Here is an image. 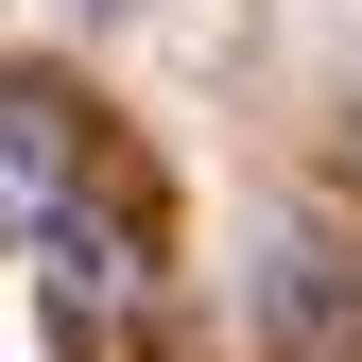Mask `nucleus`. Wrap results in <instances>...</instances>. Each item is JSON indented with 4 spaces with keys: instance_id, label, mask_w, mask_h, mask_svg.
Returning a JSON list of instances; mask_svg holds the SVG:
<instances>
[{
    "instance_id": "f03ea898",
    "label": "nucleus",
    "mask_w": 362,
    "mask_h": 362,
    "mask_svg": "<svg viewBox=\"0 0 362 362\" xmlns=\"http://www.w3.org/2000/svg\"><path fill=\"white\" fill-rule=\"evenodd\" d=\"M86 190H104V121H86V86L18 69V86H0V242H35V224L86 207Z\"/></svg>"
},
{
    "instance_id": "7ed1b4c3",
    "label": "nucleus",
    "mask_w": 362,
    "mask_h": 362,
    "mask_svg": "<svg viewBox=\"0 0 362 362\" xmlns=\"http://www.w3.org/2000/svg\"><path fill=\"white\" fill-rule=\"evenodd\" d=\"M328 156H345V190H362V104H345V139H328Z\"/></svg>"
},
{
    "instance_id": "f257e3e1",
    "label": "nucleus",
    "mask_w": 362,
    "mask_h": 362,
    "mask_svg": "<svg viewBox=\"0 0 362 362\" xmlns=\"http://www.w3.org/2000/svg\"><path fill=\"white\" fill-rule=\"evenodd\" d=\"M242 328H259V362H362V259L328 224H276L242 276Z\"/></svg>"
}]
</instances>
